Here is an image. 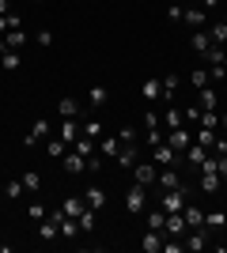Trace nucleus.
I'll return each instance as SVG.
<instances>
[{
  "instance_id": "f257e3e1",
  "label": "nucleus",
  "mask_w": 227,
  "mask_h": 253,
  "mask_svg": "<svg viewBox=\"0 0 227 253\" xmlns=\"http://www.w3.org/2000/svg\"><path fill=\"white\" fill-rule=\"evenodd\" d=\"M189 197H193V185H178V189H159V208L163 211H182L185 204H189Z\"/></svg>"
},
{
  "instance_id": "f03ea898",
  "label": "nucleus",
  "mask_w": 227,
  "mask_h": 253,
  "mask_svg": "<svg viewBox=\"0 0 227 253\" xmlns=\"http://www.w3.org/2000/svg\"><path fill=\"white\" fill-rule=\"evenodd\" d=\"M197 170H201V189L205 193H220V181L224 178H220V170H216V155H212V151H208V159Z\"/></svg>"
},
{
  "instance_id": "7ed1b4c3",
  "label": "nucleus",
  "mask_w": 227,
  "mask_h": 253,
  "mask_svg": "<svg viewBox=\"0 0 227 253\" xmlns=\"http://www.w3.org/2000/svg\"><path fill=\"white\" fill-rule=\"evenodd\" d=\"M151 163L163 170V167H178V163H185V159H182V151H174L171 144L163 140V144H155V148H151Z\"/></svg>"
},
{
  "instance_id": "20e7f679",
  "label": "nucleus",
  "mask_w": 227,
  "mask_h": 253,
  "mask_svg": "<svg viewBox=\"0 0 227 253\" xmlns=\"http://www.w3.org/2000/svg\"><path fill=\"white\" fill-rule=\"evenodd\" d=\"M133 178H136L144 189H148V185H155V178H159V167H155L151 159H136V167H133Z\"/></svg>"
},
{
  "instance_id": "39448f33",
  "label": "nucleus",
  "mask_w": 227,
  "mask_h": 253,
  "mask_svg": "<svg viewBox=\"0 0 227 253\" xmlns=\"http://www.w3.org/2000/svg\"><path fill=\"white\" fill-rule=\"evenodd\" d=\"M167 144H171L174 151H185L189 144H193V132L185 125H178V128H167Z\"/></svg>"
},
{
  "instance_id": "423d86ee",
  "label": "nucleus",
  "mask_w": 227,
  "mask_h": 253,
  "mask_svg": "<svg viewBox=\"0 0 227 253\" xmlns=\"http://www.w3.org/2000/svg\"><path fill=\"white\" fill-rule=\"evenodd\" d=\"M45 140H49V121H45V117H38V121L31 125V132L23 136V144H27V148H34V144H45Z\"/></svg>"
},
{
  "instance_id": "0eeeda50",
  "label": "nucleus",
  "mask_w": 227,
  "mask_h": 253,
  "mask_svg": "<svg viewBox=\"0 0 227 253\" xmlns=\"http://www.w3.org/2000/svg\"><path fill=\"white\" fill-rule=\"evenodd\" d=\"M57 136H61V140L68 144V148H72L76 140L84 136V128H80V121H76V117H65V121H61V132H57Z\"/></svg>"
},
{
  "instance_id": "6e6552de",
  "label": "nucleus",
  "mask_w": 227,
  "mask_h": 253,
  "mask_svg": "<svg viewBox=\"0 0 227 253\" xmlns=\"http://www.w3.org/2000/svg\"><path fill=\"white\" fill-rule=\"evenodd\" d=\"M163 231L171 234V238H182V234L189 231V227H185V215L182 211H167V227H163Z\"/></svg>"
},
{
  "instance_id": "1a4fd4ad",
  "label": "nucleus",
  "mask_w": 227,
  "mask_h": 253,
  "mask_svg": "<svg viewBox=\"0 0 227 253\" xmlns=\"http://www.w3.org/2000/svg\"><path fill=\"white\" fill-rule=\"evenodd\" d=\"M155 185H159V189H178V185H182V174H178L174 167H163L159 178H155Z\"/></svg>"
},
{
  "instance_id": "9d476101",
  "label": "nucleus",
  "mask_w": 227,
  "mask_h": 253,
  "mask_svg": "<svg viewBox=\"0 0 227 253\" xmlns=\"http://www.w3.org/2000/svg\"><path fill=\"white\" fill-rule=\"evenodd\" d=\"M136 159H140V148H136V144H125V148L118 151V159H114V163H118V167H125V170H133V167H136Z\"/></svg>"
},
{
  "instance_id": "9b49d317",
  "label": "nucleus",
  "mask_w": 227,
  "mask_h": 253,
  "mask_svg": "<svg viewBox=\"0 0 227 253\" xmlns=\"http://www.w3.org/2000/svg\"><path fill=\"white\" fill-rule=\"evenodd\" d=\"M61 167H65V174H80V170H87V159L80 155V151L68 148V155L61 159Z\"/></svg>"
},
{
  "instance_id": "f8f14e48",
  "label": "nucleus",
  "mask_w": 227,
  "mask_h": 253,
  "mask_svg": "<svg viewBox=\"0 0 227 253\" xmlns=\"http://www.w3.org/2000/svg\"><path fill=\"white\" fill-rule=\"evenodd\" d=\"M182 215H185V227H189V231H201V227H205V211L197 208V204H185Z\"/></svg>"
},
{
  "instance_id": "ddd939ff",
  "label": "nucleus",
  "mask_w": 227,
  "mask_h": 253,
  "mask_svg": "<svg viewBox=\"0 0 227 253\" xmlns=\"http://www.w3.org/2000/svg\"><path fill=\"white\" fill-rule=\"evenodd\" d=\"M84 204H87L91 211H98L102 204H106V189H102V185H91V189L84 193Z\"/></svg>"
},
{
  "instance_id": "4468645a",
  "label": "nucleus",
  "mask_w": 227,
  "mask_h": 253,
  "mask_svg": "<svg viewBox=\"0 0 227 253\" xmlns=\"http://www.w3.org/2000/svg\"><path fill=\"white\" fill-rule=\"evenodd\" d=\"M182 159H185V167H193V170H197V167H201V163L208 159V151L201 148V144H189V148L182 151Z\"/></svg>"
},
{
  "instance_id": "2eb2a0df",
  "label": "nucleus",
  "mask_w": 227,
  "mask_h": 253,
  "mask_svg": "<svg viewBox=\"0 0 227 253\" xmlns=\"http://www.w3.org/2000/svg\"><path fill=\"white\" fill-rule=\"evenodd\" d=\"M227 227V211H205V231L208 234H220Z\"/></svg>"
},
{
  "instance_id": "dca6fc26",
  "label": "nucleus",
  "mask_w": 227,
  "mask_h": 253,
  "mask_svg": "<svg viewBox=\"0 0 227 253\" xmlns=\"http://www.w3.org/2000/svg\"><path fill=\"white\" fill-rule=\"evenodd\" d=\"M125 208H129V211H144V185H140V181L125 193Z\"/></svg>"
},
{
  "instance_id": "f3484780",
  "label": "nucleus",
  "mask_w": 227,
  "mask_h": 253,
  "mask_svg": "<svg viewBox=\"0 0 227 253\" xmlns=\"http://www.w3.org/2000/svg\"><path fill=\"white\" fill-rule=\"evenodd\" d=\"M208 242H212V234L201 227V231H189V238H185V250H193V253H197V250H205Z\"/></svg>"
},
{
  "instance_id": "a211bd4d",
  "label": "nucleus",
  "mask_w": 227,
  "mask_h": 253,
  "mask_svg": "<svg viewBox=\"0 0 227 253\" xmlns=\"http://www.w3.org/2000/svg\"><path fill=\"white\" fill-rule=\"evenodd\" d=\"M189 45H193V49L201 53V57H205V53L212 49V45H216V42H212V34H208V31H193V38H189Z\"/></svg>"
},
{
  "instance_id": "6ab92c4d",
  "label": "nucleus",
  "mask_w": 227,
  "mask_h": 253,
  "mask_svg": "<svg viewBox=\"0 0 227 253\" xmlns=\"http://www.w3.org/2000/svg\"><path fill=\"white\" fill-rule=\"evenodd\" d=\"M193 144H201L205 151H212V144H216V128H205V125H197V132H193Z\"/></svg>"
},
{
  "instance_id": "aec40b11",
  "label": "nucleus",
  "mask_w": 227,
  "mask_h": 253,
  "mask_svg": "<svg viewBox=\"0 0 227 253\" xmlns=\"http://www.w3.org/2000/svg\"><path fill=\"white\" fill-rule=\"evenodd\" d=\"M57 234H61V227H57V219H53V215H45V219L38 223V238H45V242H53Z\"/></svg>"
},
{
  "instance_id": "412c9836",
  "label": "nucleus",
  "mask_w": 227,
  "mask_h": 253,
  "mask_svg": "<svg viewBox=\"0 0 227 253\" xmlns=\"http://www.w3.org/2000/svg\"><path fill=\"white\" fill-rule=\"evenodd\" d=\"M45 155H49V159H65L68 155V144L61 136H49V140H45Z\"/></svg>"
},
{
  "instance_id": "4be33fe9",
  "label": "nucleus",
  "mask_w": 227,
  "mask_h": 253,
  "mask_svg": "<svg viewBox=\"0 0 227 253\" xmlns=\"http://www.w3.org/2000/svg\"><path fill=\"white\" fill-rule=\"evenodd\" d=\"M98 151H102V159H118L121 140L118 136H102V140H98Z\"/></svg>"
},
{
  "instance_id": "5701e85b",
  "label": "nucleus",
  "mask_w": 227,
  "mask_h": 253,
  "mask_svg": "<svg viewBox=\"0 0 227 253\" xmlns=\"http://www.w3.org/2000/svg\"><path fill=\"white\" fill-rule=\"evenodd\" d=\"M57 114H61V117H76V114H80V98H76V95H65L61 102H57Z\"/></svg>"
},
{
  "instance_id": "b1692460",
  "label": "nucleus",
  "mask_w": 227,
  "mask_h": 253,
  "mask_svg": "<svg viewBox=\"0 0 227 253\" xmlns=\"http://www.w3.org/2000/svg\"><path fill=\"white\" fill-rule=\"evenodd\" d=\"M0 42H4V49H19V45L27 42V31H23V27H15V31H8Z\"/></svg>"
},
{
  "instance_id": "393cba45",
  "label": "nucleus",
  "mask_w": 227,
  "mask_h": 253,
  "mask_svg": "<svg viewBox=\"0 0 227 253\" xmlns=\"http://www.w3.org/2000/svg\"><path fill=\"white\" fill-rule=\"evenodd\" d=\"M159 84H163V95H159V98L174 102V91H178V76H174V72H167V76H159Z\"/></svg>"
},
{
  "instance_id": "a878e982",
  "label": "nucleus",
  "mask_w": 227,
  "mask_h": 253,
  "mask_svg": "<svg viewBox=\"0 0 227 253\" xmlns=\"http://www.w3.org/2000/svg\"><path fill=\"white\" fill-rule=\"evenodd\" d=\"M19 64H23L19 49H4V53H0V68H8V72H15Z\"/></svg>"
},
{
  "instance_id": "bb28decb",
  "label": "nucleus",
  "mask_w": 227,
  "mask_h": 253,
  "mask_svg": "<svg viewBox=\"0 0 227 253\" xmlns=\"http://www.w3.org/2000/svg\"><path fill=\"white\" fill-rule=\"evenodd\" d=\"M106 87H91V91H87V106H91V110H102V106H106Z\"/></svg>"
},
{
  "instance_id": "cd10ccee",
  "label": "nucleus",
  "mask_w": 227,
  "mask_h": 253,
  "mask_svg": "<svg viewBox=\"0 0 227 253\" xmlns=\"http://www.w3.org/2000/svg\"><path fill=\"white\" fill-rule=\"evenodd\" d=\"M163 125L167 128H178V125H185V117H182V110H178V106H167V114H163Z\"/></svg>"
},
{
  "instance_id": "c85d7f7f",
  "label": "nucleus",
  "mask_w": 227,
  "mask_h": 253,
  "mask_svg": "<svg viewBox=\"0 0 227 253\" xmlns=\"http://www.w3.org/2000/svg\"><path fill=\"white\" fill-rule=\"evenodd\" d=\"M163 242H167V238H163V231H148V234H144V250H148V253H159Z\"/></svg>"
},
{
  "instance_id": "c756f323",
  "label": "nucleus",
  "mask_w": 227,
  "mask_h": 253,
  "mask_svg": "<svg viewBox=\"0 0 227 253\" xmlns=\"http://www.w3.org/2000/svg\"><path fill=\"white\" fill-rule=\"evenodd\" d=\"M84 208H87V204H84V197H68L61 211H65V215H72V219H80V211H84Z\"/></svg>"
},
{
  "instance_id": "7c9ffc66",
  "label": "nucleus",
  "mask_w": 227,
  "mask_h": 253,
  "mask_svg": "<svg viewBox=\"0 0 227 253\" xmlns=\"http://www.w3.org/2000/svg\"><path fill=\"white\" fill-rule=\"evenodd\" d=\"M76 223H80V234H91V231H95V211H91V208H84Z\"/></svg>"
},
{
  "instance_id": "2f4dec72",
  "label": "nucleus",
  "mask_w": 227,
  "mask_h": 253,
  "mask_svg": "<svg viewBox=\"0 0 227 253\" xmlns=\"http://www.w3.org/2000/svg\"><path fill=\"white\" fill-rule=\"evenodd\" d=\"M182 23H189V27H205V8H185Z\"/></svg>"
},
{
  "instance_id": "473e14b6",
  "label": "nucleus",
  "mask_w": 227,
  "mask_h": 253,
  "mask_svg": "<svg viewBox=\"0 0 227 253\" xmlns=\"http://www.w3.org/2000/svg\"><path fill=\"white\" fill-rule=\"evenodd\" d=\"M163 227H167V211H148V231H163Z\"/></svg>"
},
{
  "instance_id": "72a5a7b5",
  "label": "nucleus",
  "mask_w": 227,
  "mask_h": 253,
  "mask_svg": "<svg viewBox=\"0 0 227 253\" xmlns=\"http://www.w3.org/2000/svg\"><path fill=\"white\" fill-rule=\"evenodd\" d=\"M189 84H193L197 91H201V87H208V84H212V76H208V68H193V76H189Z\"/></svg>"
},
{
  "instance_id": "f704fd0d",
  "label": "nucleus",
  "mask_w": 227,
  "mask_h": 253,
  "mask_svg": "<svg viewBox=\"0 0 227 253\" xmlns=\"http://www.w3.org/2000/svg\"><path fill=\"white\" fill-rule=\"evenodd\" d=\"M45 215H49V208H45V204H42V201H34V204H31V208H27V219H34V223H42V219H45Z\"/></svg>"
},
{
  "instance_id": "c9c22d12",
  "label": "nucleus",
  "mask_w": 227,
  "mask_h": 253,
  "mask_svg": "<svg viewBox=\"0 0 227 253\" xmlns=\"http://www.w3.org/2000/svg\"><path fill=\"white\" fill-rule=\"evenodd\" d=\"M208 34H212V42H216V45H224V49H227V27H224V23H212Z\"/></svg>"
},
{
  "instance_id": "e433bc0d",
  "label": "nucleus",
  "mask_w": 227,
  "mask_h": 253,
  "mask_svg": "<svg viewBox=\"0 0 227 253\" xmlns=\"http://www.w3.org/2000/svg\"><path fill=\"white\" fill-rule=\"evenodd\" d=\"M23 189H27V193H38V189H42V178H38L34 170H27V174H23Z\"/></svg>"
},
{
  "instance_id": "4c0bfd02",
  "label": "nucleus",
  "mask_w": 227,
  "mask_h": 253,
  "mask_svg": "<svg viewBox=\"0 0 227 253\" xmlns=\"http://www.w3.org/2000/svg\"><path fill=\"white\" fill-rule=\"evenodd\" d=\"M197 106H201V110H216V91L201 87V98H197Z\"/></svg>"
},
{
  "instance_id": "58836bf2",
  "label": "nucleus",
  "mask_w": 227,
  "mask_h": 253,
  "mask_svg": "<svg viewBox=\"0 0 227 253\" xmlns=\"http://www.w3.org/2000/svg\"><path fill=\"white\" fill-rule=\"evenodd\" d=\"M197 125H205V128H220V114L216 110H201V121Z\"/></svg>"
},
{
  "instance_id": "ea45409f",
  "label": "nucleus",
  "mask_w": 227,
  "mask_h": 253,
  "mask_svg": "<svg viewBox=\"0 0 227 253\" xmlns=\"http://www.w3.org/2000/svg\"><path fill=\"white\" fill-rule=\"evenodd\" d=\"M84 136H91L98 144L102 140V121H84Z\"/></svg>"
},
{
  "instance_id": "a19ab883",
  "label": "nucleus",
  "mask_w": 227,
  "mask_h": 253,
  "mask_svg": "<svg viewBox=\"0 0 227 253\" xmlns=\"http://www.w3.org/2000/svg\"><path fill=\"white\" fill-rule=\"evenodd\" d=\"M159 95H163L159 80H144V98H159Z\"/></svg>"
},
{
  "instance_id": "79ce46f5",
  "label": "nucleus",
  "mask_w": 227,
  "mask_h": 253,
  "mask_svg": "<svg viewBox=\"0 0 227 253\" xmlns=\"http://www.w3.org/2000/svg\"><path fill=\"white\" fill-rule=\"evenodd\" d=\"M118 140H121V148H125V144H136V128H133V125L118 128Z\"/></svg>"
},
{
  "instance_id": "37998d69",
  "label": "nucleus",
  "mask_w": 227,
  "mask_h": 253,
  "mask_svg": "<svg viewBox=\"0 0 227 253\" xmlns=\"http://www.w3.org/2000/svg\"><path fill=\"white\" fill-rule=\"evenodd\" d=\"M4 193H8V201H19V197H23V178H19V181H8V185H4Z\"/></svg>"
},
{
  "instance_id": "c03bdc74",
  "label": "nucleus",
  "mask_w": 227,
  "mask_h": 253,
  "mask_svg": "<svg viewBox=\"0 0 227 253\" xmlns=\"http://www.w3.org/2000/svg\"><path fill=\"white\" fill-rule=\"evenodd\" d=\"M224 53H227L224 45H212V49L205 53V61H208V64H220V61H224Z\"/></svg>"
},
{
  "instance_id": "a18cd8bd",
  "label": "nucleus",
  "mask_w": 227,
  "mask_h": 253,
  "mask_svg": "<svg viewBox=\"0 0 227 253\" xmlns=\"http://www.w3.org/2000/svg\"><path fill=\"white\" fill-rule=\"evenodd\" d=\"M208 76H212V84H216V80H224L227 76V64L220 61V64H208Z\"/></svg>"
},
{
  "instance_id": "49530a36",
  "label": "nucleus",
  "mask_w": 227,
  "mask_h": 253,
  "mask_svg": "<svg viewBox=\"0 0 227 253\" xmlns=\"http://www.w3.org/2000/svg\"><path fill=\"white\" fill-rule=\"evenodd\" d=\"M182 15H185L182 4H171V8H167V19H171V23H182Z\"/></svg>"
},
{
  "instance_id": "de8ad7c7",
  "label": "nucleus",
  "mask_w": 227,
  "mask_h": 253,
  "mask_svg": "<svg viewBox=\"0 0 227 253\" xmlns=\"http://www.w3.org/2000/svg\"><path fill=\"white\" fill-rule=\"evenodd\" d=\"M182 117L197 125V121H201V106H185V110H182Z\"/></svg>"
},
{
  "instance_id": "09e8293b",
  "label": "nucleus",
  "mask_w": 227,
  "mask_h": 253,
  "mask_svg": "<svg viewBox=\"0 0 227 253\" xmlns=\"http://www.w3.org/2000/svg\"><path fill=\"white\" fill-rule=\"evenodd\" d=\"M216 170H220V178H227V151H224V155H216Z\"/></svg>"
},
{
  "instance_id": "8fccbe9b",
  "label": "nucleus",
  "mask_w": 227,
  "mask_h": 253,
  "mask_svg": "<svg viewBox=\"0 0 227 253\" xmlns=\"http://www.w3.org/2000/svg\"><path fill=\"white\" fill-rule=\"evenodd\" d=\"M38 45H53V31H38Z\"/></svg>"
},
{
  "instance_id": "3c124183",
  "label": "nucleus",
  "mask_w": 227,
  "mask_h": 253,
  "mask_svg": "<svg viewBox=\"0 0 227 253\" xmlns=\"http://www.w3.org/2000/svg\"><path fill=\"white\" fill-rule=\"evenodd\" d=\"M0 31H4V34L11 31V23H8V15H0Z\"/></svg>"
},
{
  "instance_id": "603ef678",
  "label": "nucleus",
  "mask_w": 227,
  "mask_h": 253,
  "mask_svg": "<svg viewBox=\"0 0 227 253\" xmlns=\"http://www.w3.org/2000/svg\"><path fill=\"white\" fill-rule=\"evenodd\" d=\"M11 11V0H0V15H8Z\"/></svg>"
},
{
  "instance_id": "864d4df0",
  "label": "nucleus",
  "mask_w": 227,
  "mask_h": 253,
  "mask_svg": "<svg viewBox=\"0 0 227 253\" xmlns=\"http://www.w3.org/2000/svg\"><path fill=\"white\" fill-rule=\"evenodd\" d=\"M197 4H201V8H216L220 0H197Z\"/></svg>"
},
{
  "instance_id": "5fc2aeb1",
  "label": "nucleus",
  "mask_w": 227,
  "mask_h": 253,
  "mask_svg": "<svg viewBox=\"0 0 227 253\" xmlns=\"http://www.w3.org/2000/svg\"><path fill=\"white\" fill-rule=\"evenodd\" d=\"M220 128H224V132H227V114H220Z\"/></svg>"
},
{
  "instance_id": "6e6d98bb",
  "label": "nucleus",
  "mask_w": 227,
  "mask_h": 253,
  "mask_svg": "<svg viewBox=\"0 0 227 253\" xmlns=\"http://www.w3.org/2000/svg\"><path fill=\"white\" fill-rule=\"evenodd\" d=\"M224 64H227V53H224Z\"/></svg>"
},
{
  "instance_id": "4d7b16f0",
  "label": "nucleus",
  "mask_w": 227,
  "mask_h": 253,
  "mask_svg": "<svg viewBox=\"0 0 227 253\" xmlns=\"http://www.w3.org/2000/svg\"><path fill=\"white\" fill-rule=\"evenodd\" d=\"M224 27H227V15H224Z\"/></svg>"
}]
</instances>
